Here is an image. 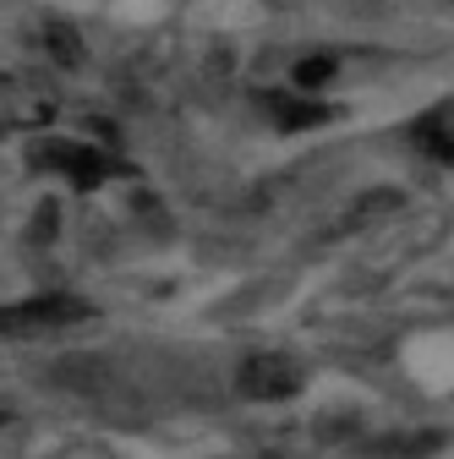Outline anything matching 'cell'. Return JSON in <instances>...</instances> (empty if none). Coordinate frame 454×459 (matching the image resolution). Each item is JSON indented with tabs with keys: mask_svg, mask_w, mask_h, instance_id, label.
<instances>
[{
	"mask_svg": "<svg viewBox=\"0 0 454 459\" xmlns=\"http://www.w3.org/2000/svg\"><path fill=\"white\" fill-rule=\"evenodd\" d=\"M28 159H33L39 169H49V176H66L77 192H93V186H104L109 176H121V169H127L109 148L72 143V137H39V143L28 148Z\"/></svg>",
	"mask_w": 454,
	"mask_h": 459,
	"instance_id": "1",
	"label": "cell"
},
{
	"mask_svg": "<svg viewBox=\"0 0 454 459\" xmlns=\"http://www.w3.org/2000/svg\"><path fill=\"white\" fill-rule=\"evenodd\" d=\"M77 323H93V307L77 296H33L0 307V333L6 339H44V333H66Z\"/></svg>",
	"mask_w": 454,
	"mask_h": 459,
	"instance_id": "2",
	"label": "cell"
},
{
	"mask_svg": "<svg viewBox=\"0 0 454 459\" xmlns=\"http://www.w3.org/2000/svg\"><path fill=\"white\" fill-rule=\"evenodd\" d=\"M55 88L33 72H0V132H39L55 121Z\"/></svg>",
	"mask_w": 454,
	"mask_h": 459,
	"instance_id": "3",
	"label": "cell"
},
{
	"mask_svg": "<svg viewBox=\"0 0 454 459\" xmlns=\"http://www.w3.org/2000/svg\"><path fill=\"white\" fill-rule=\"evenodd\" d=\"M307 388V372L291 356H252L241 361V394L247 399H291Z\"/></svg>",
	"mask_w": 454,
	"mask_h": 459,
	"instance_id": "4",
	"label": "cell"
},
{
	"mask_svg": "<svg viewBox=\"0 0 454 459\" xmlns=\"http://www.w3.org/2000/svg\"><path fill=\"white\" fill-rule=\"evenodd\" d=\"M263 109L274 115V126H285V132H307V126L334 121V104L307 99V93H268V99H263Z\"/></svg>",
	"mask_w": 454,
	"mask_h": 459,
	"instance_id": "5",
	"label": "cell"
},
{
	"mask_svg": "<svg viewBox=\"0 0 454 459\" xmlns=\"http://www.w3.org/2000/svg\"><path fill=\"white\" fill-rule=\"evenodd\" d=\"M411 137H416V148H422V153H432V159L454 164V99L432 104L422 121L411 126Z\"/></svg>",
	"mask_w": 454,
	"mask_h": 459,
	"instance_id": "6",
	"label": "cell"
},
{
	"mask_svg": "<svg viewBox=\"0 0 454 459\" xmlns=\"http://www.w3.org/2000/svg\"><path fill=\"white\" fill-rule=\"evenodd\" d=\"M334 72H339V61H334V55H307V61L296 66V88H323Z\"/></svg>",
	"mask_w": 454,
	"mask_h": 459,
	"instance_id": "7",
	"label": "cell"
},
{
	"mask_svg": "<svg viewBox=\"0 0 454 459\" xmlns=\"http://www.w3.org/2000/svg\"><path fill=\"white\" fill-rule=\"evenodd\" d=\"M44 49H49L61 66H77V55H83L77 39H72V28H49V33H44Z\"/></svg>",
	"mask_w": 454,
	"mask_h": 459,
	"instance_id": "8",
	"label": "cell"
},
{
	"mask_svg": "<svg viewBox=\"0 0 454 459\" xmlns=\"http://www.w3.org/2000/svg\"><path fill=\"white\" fill-rule=\"evenodd\" d=\"M6 421H12V411H6V405H0V427H6Z\"/></svg>",
	"mask_w": 454,
	"mask_h": 459,
	"instance_id": "9",
	"label": "cell"
}]
</instances>
